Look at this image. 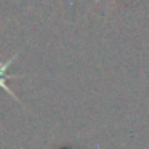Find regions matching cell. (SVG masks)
<instances>
[{"mask_svg":"<svg viewBox=\"0 0 149 149\" xmlns=\"http://www.w3.org/2000/svg\"><path fill=\"white\" fill-rule=\"evenodd\" d=\"M96 2H101V0H96Z\"/></svg>","mask_w":149,"mask_h":149,"instance_id":"obj_1","label":"cell"}]
</instances>
